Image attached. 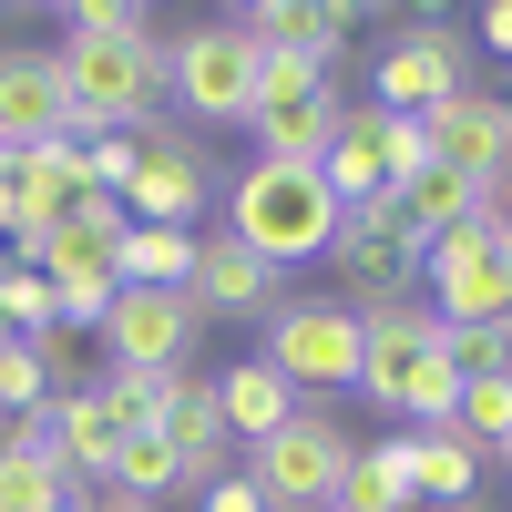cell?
I'll use <instances>...</instances> for the list:
<instances>
[{"mask_svg": "<svg viewBox=\"0 0 512 512\" xmlns=\"http://www.w3.org/2000/svg\"><path fill=\"white\" fill-rule=\"evenodd\" d=\"M359 390H369L379 410L420 420V431H451L461 379H451V349H441L431 297H379V308H359Z\"/></svg>", "mask_w": 512, "mask_h": 512, "instance_id": "6da1fadb", "label": "cell"}, {"mask_svg": "<svg viewBox=\"0 0 512 512\" xmlns=\"http://www.w3.org/2000/svg\"><path fill=\"white\" fill-rule=\"evenodd\" d=\"M226 236L256 256V267H318L328 236H338V205L328 185L308 175V164H236V185H226Z\"/></svg>", "mask_w": 512, "mask_h": 512, "instance_id": "7a4b0ae2", "label": "cell"}, {"mask_svg": "<svg viewBox=\"0 0 512 512\" xmlns=\"http://www.w3.org/2000/svg\"><path fill=\"white\" fill-rule=\"evenodd\" d=\"M72 134H144L164 103V41H62L52 52Z\"/></svg>", "mask_w": 512, "mask_h": 512, "instance_id": "3957f363", "label": "cell"}, {"mask_svg": "<svg viewBox=\"0 0 512 512\" xmlns=\"http://www.w3.org/2000/svg\"><path fill=\"white\" fill-rule=\"evenodd\" d=\"M267 359L297 400H328V390H359V308L349 297H287L267 318Z\"/></svg>", "mask_w": 512, "mask_h": 512, "instance_id": "277c9868", "label": "cell"}, {"mask_svg": "<svg viewBox=\"0 0 512 512\" xmlns=\"http://www.w3.org/2000/svg\"><path fill=\"white\" fill-rule=\"evenodd\" d=\"M164 93L185 103V123H246L256 113V41L236 21H195L164 41Z\"/></svg>", "mask_w": 512, "mask_h": 512, "instance_id": "5b68a950", "label": "cell"}, {"mask_svg": "<svg viewBox=\"0 0 512 512\" xmlns=\"http://www.w3.org/2000/svg\"><path fill=\"white\" fill-rule=\"evenodd\" d=\"M420 277H431V318L441 328H512V246L482 226H451L420 246Z\"/></svg>", "mask_w": 512, "mask_h": 512, "instance_id": "8992f818", "label": "cell"}, {"mask_svg": "<svg viewBox=\"0 0 512 512\" xmlns=\"http://www.w3.org/2000/svg\"><path fill=\"white\" fill-rule=\"evenodd\" d=\"M451 93H472V72H461V21H441V11L400 21L390 52L369 62V113H420L431 123Z\"/></svg>", "mask_w": 512, "mask_h": 512, "instance_id": "52a82bcc", "label": "cell"}, {"mask_svg": "<svg viewBox=\"0 0 512 512\" xmlns=\"http://www.w3.org/2000/svg\"><path fill=\"white\" fill-rule=\"evenodd\" d=\"M359 461V441L338 431L328 410H297L277 441H256L246 451V482L267 492V512H328V492H338V472Z\"/></svg>", "mask_w": 512, "mask_h": 512, "instance_id": "ba28073f", "label": "cell"}, {"mask_svg": "<svg viewBox=\"0 0 512 512\" xmlns=\"http://www.w3.org/2000/svg\"><path fill=\"white\" fill-rule=\"evenodd\" d=\"M205 195H216V154H205L185 123H144V134H134V185H123V216H134V226H185V236H195Z\"/></svg>", "mask_w": 512, "mask_h": 512, "instance_id": "9c48e42d", "label": "cell"}, {"mask_svg": "<svg viewBox=\"0 0 512 512\" xmlns=\"http://www.w3.org/2000/svg\"><path fill=\"white\" fill-rule=\"evenodd\" d=\"M195 297L185 287H113V308H103V369H185L195 349Z\"/></svg>", "mask_w": 512, "mask_h": 512, "instance_id": "30bf717a", "label": "cell"}, {"mask_svg": "<svg viewBox=\"0 0 512 512\" xmlns=\"http://www.w3.org/2000/svg\"><path fill=\"white\" fill-rule=\"evenodd\" d=\"M328 267L349 277V308L369 297H410V267H420V246H410V226H400V205L379 195V205H359V216H338V236H328Z\"/></svg>", "mask_w": 512, "mask_h": 512, "instance_id": "8fae6325", "label": "cell"}, {"mask_svg": "<svg viewBox=\"0 0 512 512\" xmlns=\"http://www.w3.org/2000/svg\"><path fill=\"white\" fill-rule=\"evenodd\" d=\"M185 297H195V318H277V308H287V277L256 267L226 226H195V277H185Z\"/></svg>", "mask_w": 512, "mask_h": 512, "instance_id": "7c38bea8", "label": "cell"}, {"mask_svg": "<svg viewBox=\"0 0 512 512\" xmlns=\"http://www.w3.org/2000/svg\"><path fill=\"white\" fill-rule=\"evenodd\" d=\"M431 164H451L461 185L512 175V103H502V93H451V103L431 113Z\"/></svg>", "mask_w": 512, "mask_h": 512, "instance_id": "4fadbf2b", "label": "cell"}, {"mask_svg": "<svg viewBox=\"0 0 512 512\" xmlns=\"http://www.w3.org/2000/svg\"><path fill=\"white\" fill-rule=\"evenodd\" d=\"M256 52H308V62H349V31H359V11L349 0H246V11H226Z\"/></svg>", "mask_w": 512, "mask_h": 512, "instance_id": "5bb4252c", "label": "cell"}, {"mask_svg": "<svg viewBox=\"0 0 512 512\" xmlns=\"http://www.w3.org/2000/svg\"><path fill=\"white\" fill-rule=\"evenodd\" d=\"M52 134H72V103H62L52 52H31V41H0V144L31 154V144H52Z\"/></svg>", "mask_w": 512, "mask_h": 512, "instance_id": "9a60e30c", "label": "cell"}, {"mask_svg": "<svg viewBox=\"0 0 512 512\" xmlns=\"http://www.w3.org/2000/svg\"><path fill=\"white\" fill-rule=\"evenodd\" d=\"M52 451H62L72 492H82V482H113V451H123V410H113V400L93 390V379L52 400Z\"/></svg>", "mask_w": 512, "mask_h": 512, "instance_id": "2e32d148", "label": "cell"}, {"mask_svg": "<svg viewBox=\"0 0 512 512\" xmlns=\"http://www.w3.org/2000/svg\"><path fill=\"white\" fill-rule=\"evenodd\" d=\"M338 123H349V93H308V103H277V113H256L246 134H256V164H308L318 175V154L338 144Z\"/></svg>", "mask_w": 512, "mask_h": 512, "instance_id": "e0dca14e", "label": "cell"}, {"mask_svg": "<svg viewBox=\"0 0 512 512\" xmlns=\"http://www.w3.org/2000/svg\"><path fill=\"white\" fill-rule=\"evenodd\" d=\"M216 420H226V441H277L287 420H297V390L267 369V359H236V369H216Z\"/></svg>", "mask_w": 512, "mask_h": 512, "instance_id": "ac0fdd59", "label": "cell"}, {"mask_svg": "<svg viewBox=\"0 0 512 512\" xmlns=\"http://www.w3.org/2000/svg\"><path fill=\"white\" fill-rule=\"evenodd\" d=\"M400 492H410V502L461 512V502L482 492V451L461 441V431H410V441H400Z\"/></svg>", "mask_w": 512, "mask_h": 512, "instance_id": "d6986e66", "label": "cell"}, {"mask_svg": "<svg viewBox=\"0 0 512 512\" xmlns=\"http://www.w3.org/2000/svg\"><path fill=\"white\" fill-rule=\"evenodd\" d=\"M154 431L175 441L185 482H216V472H226V451H236V441H226V420H216V379H195V369L175 379V400L154 410Z\"/></svg>", "mask_w": 512, "mask_h": 512, "instance_id": "ffe728a7", "label": "cell"}, {"mask_svg": "<svg viewBox=\"0 0 512 512\" xmlns=\"http://www.w3.org/2000/svg\"><path fill=\"white\" fill-rule=\"evenodd\" d=\"M93 185H82V134H52L21 154V226H72Z\"/></svg>", "mask_w": 512, "mask_h": 512, "instance_id": "44dd1931", "label": "cell"}, {"mask_svg": "<svg viewBox=\"0 0 512 512\" xmlns=\"http://www.w3.org/2000/svg\"><path fill=\"white\" fill-rule=\"evenodd\" d=\"M318 185H328V205H338V216H359V205H379V195H390V175H379V113H369V103H349L338 144L318 154Z\"/></svg>", "mask_w": 512, "mask_h": 512, "instance_id": "7402d4cb", "label": "cell"}, {"mask_svg": "<svg viewBox=\"0 0 512 512\" xmlns=\"http://www.w3.org/2000/svg\"><path fill=\"white\" fill-rule=\"evenodd\" d=\"M113 277H123V287H185V277H195V236H185V226H134V216H123Z\"/></svg>", "mask_w": 512, "mask_h": 512, "instance_id": "603a6c76", "label": "cell"}, {"mask_svg": "<svg viewBox=\"0 0 512 512\" xmlns=\"http://www.w3.org/2000/svg\"><path fill=\"white\" fill-rule=\"evenodd\" d=\"M390 205H400L410 246H431V236H451V226H472V185H461L451 164H420L410 185H390Z\"/></svg>", "mask_w": 512, "mask_h": 512, "instance_id": "cb8c5ba5", "label": "cell"}, {"mask_svg": "<svg viewBox=\"0 0 512 512\" xmlns=\"http://www.w3.org/2000/svg\"><path fill=\"white\" fill-rule=\"evenodd\" d=\"M113 492H123V502H164V492H185L175 441H164V431H123V451H113Z\"/></svg>", "mask_w": 512, "mask_h": 512, "instance_id": "d4e9b609", "label": "cell"}, {"mask_svg": "<svg viewBox=\"0 0 512 512\" xmlns=\"http://www.w3.org/2000/svg\"><path fill=\"white\" fill-rule=\"evenodd\" d=\"M328 512H420V502L400 492V441H379V451H359L349 472H338Z\"/></svg>", "mask_w": 512, "mask_h": 512, "instance_id": "484cf974", "label": "cell"}, {"mask_svg": "<svg viewBox=\"0 0 512 512\" xmlns=\"http://www.w3.org/2000/svg\"><path fill=\"white\" fill-rule=\"evenodd\" d=\"M451 431L472 441L482 461L512 441V379H461V400H451Z\"/></svg>", "mask_w": 512, "mask_h": 512, "instance_id": "4316f807", "label": "cell"}, {"mask_svg": "<svg viewBox=\"0 0 512 512\" xmlns=\"http://www.w3.org/2000/svg\"><path fill=\"white\" fill-rule=\"evenodd\" d=\"M328 62H308V52H256V113H277V103H308V93H328ZM246 113V123H256Z\"/></svg>", "mask_w": 512, "mask_h": 512, "instance_id": "83f0119b", "label": "cell"}, {"mask_svg": "<svg viewBox=\"0 0 512 512\" xmlns=\"http://www.w3.org/2000/svg\"><path fill=\"white\" fill-rule=\"evenodd\" d=\"M451 379H512V328H441Z\"/></svg>", "mask_w": 512, "mask_h": 512, "instance_id": "f1b7e54d", "label": "cell"}, {"mask_svg": "<svg viewBox=\"0 0 512 512\" xmlns=\"http://www.w3.org/2000/svg\"><path fill=\"white\" fill-rule=\"evenodd\" d=\"M62 41H154V11H134V0H82L62 21Z\"/></svg>", "mask_w": 512, "mask_h": 512, "instance_id": "f546056e", "label": "cell"}, {"mask_svg": "<svg viewBox=\"0 0 512 512\" xmlns=\"http://www.w3.org/2000/svg\"><path fill=\"white\" fill-rule=\"evenodd\" d=\"M420 164H431V123H420V113H379V175L410 185Z\"/></svg>", "mask_w": 512, "mask_h": 512, "instance_id": "4dcf8cb0", "label": "cell"}, {"mask_svg": "<svg viewBox=\"0 0 512 512\" xmlns=\"http://www.w3.org/2000/svg\"><path fill=\"white\" fill-rule=\"evenodd\" d=\"M82 185L123 205V185H134V134H82Z\"/></svg>", "mask_w": 512, "mask_h": 512, "instance_id": "1f68e13d", "label": "cell"}, {"mask_svg": "<svg viewBox=\"0 0 512 512\" xmlns=\"http://www.w3.org/2000/svg\"><path fill=\"white\" fill-rule=\"evenodd\" d=\"M205 492V512H267V492H256L246 472H216V482H195Z\"/></svg>", "mask_w": 512, "mask_h": 512, "instance_id": "d6a6232c", "label": "cell"}, {"mask_svg": "<svg viewBox=\"0 0 512 512\" xmlns=\"http://www.w3.org/2000/svg\"><path fill=\"white\" fill-rule=\"evenodd\" d=\"M472 41H482V52H492V62H512V0H492V11L472 21Z\"/></svg>", "mask_w": 512, "mask_h": 512, "instance_id": "836d02e7", "label": "cell"}, {"mask_svg": "<svg viewBox=\"0 0 512 512\" xmlns=\"http://www.w3.org/2000/svg\"><path fill=\"white\" fill-rule=\"evenodd\" d=\"M0 236H21V154L0 144Z\"/></svg>", "mask_w": 512, "mask_h": 512, "instance_id": "e575fe53", "label": "cell"}, {"mask_svg": "<svg viewBox=\"0 0 512 512\" xmlns=\"http://www.w3.org/2000/svg\"><path fill=\"white\" fill-rule=\"evenodd\" d=\"M62 512H154V502H123V492H113V482H82V492H72V502H62Z\"/></svg>", "mask_w": 512, "mask_h": 512, "instance_id": "d590c367", "label": "cell"}, {"mask_svg": "<svg viewBox=\"0 0 512 512\" xmlns=\"http://www.w3.org/2000/svg\"><path fill=\"white\" fill-rule=\"evenodd\" d=\"M0 512H62V502H11V492H0Z\"/></svg>", "mask_w": 512, "mask_h": 512, "instance_id": "8d00e7d4", "label": "cell"}, {"mask_svg": "<svg viewBox=\"0 0 512 512\" xmlns=\"http://www.w3.org/2000/svg\"><path fill=\"white\" fill-rule=\"evenodd\" d=\"M0 267H11V236H0Z\"/></svg>", "mask_w": 512, "mask_h": 512, "instance_id": "74e56055", "label": "cell"}, {"mask_svg": "<svg viewBox=\"0 0 512 512\" xmlns=\"http://www.w3.org/2000/svg\"><path fill=\"white\" fill-rule=\"evenodd\" d=\"M502 472H512V441H502Z\"/></svg>", "mask_w": 512, "mask_h": 512, "instance_id": "f35d334b", "label": "cell"}, {"mask_svg": "<svg viewBox=\"0 0 512 512\" xmlns=\"http://www.w3.org/2000/svg\"><path fill=\"white\" fill-rule=\"evenodd\" d=\"M502 103H512V93H502Z\"/></svg>", "mask_w": 512, "mask_h": 512, "instance_id": "ab89813d", "label": "cell"}]
</instances>
